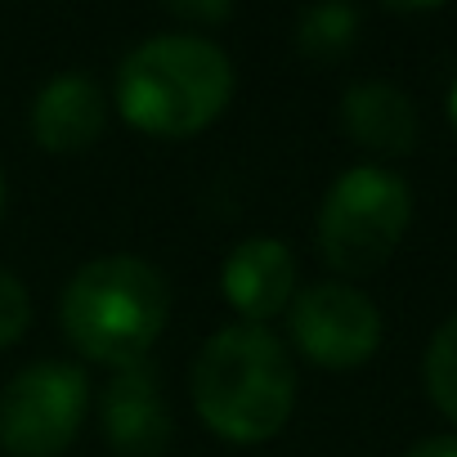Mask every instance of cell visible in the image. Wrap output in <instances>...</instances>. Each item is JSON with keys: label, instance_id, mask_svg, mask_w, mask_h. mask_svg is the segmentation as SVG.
<instances>
[{"label": "cell", "instance_id": "cell-1", "mask_svg": "<svg viewBox=\"0 0 457 457\" xmlns=\"http://www.w3.org/2000/svg\"><path fill=\"white\" fill-rule=\"evenodd\" d=\"M193 408L228 444L274 439L296 408V368L287 345L256 323L220 328L197 350Z\"/></svg>", "mask_w": 457, "mask_h": 457}, {"label": "cell", "instance_id": "cell-2", "mask_svg": "<svg viewBox=\"0 0 457 457\" xmlns=\"http://www.w3.org/2000/svg\"><path fill=\"white\" fill-rule=\"evenodd\" d=\"M228 99H234V63L197 32L153 37L117 68L121 117L157 139H188L206 130Z\"/></svg>", "mask_w": 457, "mask_h": 457}, {"label": "cell", "instance_id": "cell-3", "mask_svg": "<svg viewBox=\"0 0 457 457\" xmlns=\"http://www.w3.org/2000/svg\"><path fill=\"white\" fill-rule=\"evenodd\" d=\"M166 319L170 283L139 256H99L81 265L59 301L63 337L77 345V354L108 368L144 363Z\"/></svg>", "mask_w": 457, "mask_h": 457}, {"label": "cell", "instance_id": "cell-4", "mask_svg": "<svg viewBox=\"0 0 457 457\" xmlns=\"http://www.w3.org/2000/svg\"><path fill=\"white\" fill-rule=\"evenodd\" d=\"M412 220L408 184L386 166H350L332 179L319 206V247L341 274L381 270Z\"/></svg>", "mask_w": 457, "mask_h": 457}, {"label": "cell", "instance_id": "cell-5", "mask_svg": "<svg viewBox=\"0 0 457 457\" xmlns=\"http://www.w3.org/2000/svg\"><path fill=\"white\" fill-rule=\"evenodd\" d=\"M90 381L72 363H32L0 395V444L14 457H59L81 435Z\"/></svg>", "mask_w": 457, "mask_h": 457}, {"label": "cell", "instance_id": "cell-6", "mask_svg": "<svg viewBox=\"0 0 457 457\" xmlns=\"http://www.w3.org/2000/svg\"><path fill=\"white\" fill-rule=\"evenodd\" d=\"M292 341L296 350L332 372L359 368L381 345V310L350 283H314L292 305Z\"/></svg>", "mask_w": 457, "mask_h": 457}, {"label": "cell", "instance_id": "cell-7", "mask_svg": "<svg viewBox=\"0 0 457 457\" xmlns=\"http://www.w3.org/2000/svg\"><path fill=\"white\" fill-rule=\"evenodd\" d=\"M104 435L121 457H162L170 444V412L148 363L117 368L104 390Z\"/></svg>", "mask_w": 457, "mask_h": 457}, {"label": "cell", "instance_id": "cell-8", "mask_svg": "<svg viewBox=\"0 0 457 457\" xmlns=\"http://www.w3.org/2000/svg\"><path fill=\"white\" fill-rule=\"evenodd\" d=\"M224 301L243 314V323L265 328L274 314L292 305L296 292V261L278 238H247L224 261Z\"/></svg>", "mask_w": 457, "mask_h": 457}, {"label": "cell", "instance_id": "cell-9", "mask_svg": "<svg viewBox=\"0 0 457 457\" xmlns=\"http://www.w3.org/2000/svg\"><path fill=\"white\" fill-rule=\"evenodd\" d=\"M108 126L104 90L86 72L54 77L32 104V139L46 153H86Z\"/></svg>", "mask_w": 457, "mask_h": 457}, {"label": "cell", "instance_id": "cell-10", "mask_svg": "<svg viewBox=\"0 0 457 457\" xmlns=\"http://www.w3.org/2000/svg\"><path fill=\"white\" fill-rule=\"evenodd\" d=\"M341 126L359 148L403 157L417 144V104L390 81H354L341 95Z\"/></svg>", "mask_w": 457, "mask_h": 457}, {"label": "cell", "instance_id": "cell-11", "mask_svg": "<svg viewBox=\"0 0 457 457\" xmlns=\"http://www.w3.org/2000/svg\"><path fill=\"white\" fill-rule=\"evenodd\" d=\"M359 37V10L354 5H310L296 19V46L310 59H337Z\"/></svg>", "mask_w": 457, "mask_h": 457}, {"label": "cell", "instance_id": "cell-12", "mask_svg": "<svg viewBox=\"0 0 457 457\" xmlns=\"http://www.w3.org/2000/svg\"><path fill=\"white\" fill-rule=\"evenodd\" d=\"M421 377H426V390H430L435 408L457 421V314L430 337Z\"/></svg>", "mask_w": 457, "mask_h": 457}, {"label": "cell", "instance_id": "cell-13", "mask_svg": "<svg viewBox=\"0 0 457 457\" xmlns=\"http://www.w3.org/2000/svg\"><path fill=\"white\" fill-rule=\"evenodd\" d=\"M28 328H32V296L5 265H0V350L14 345Z\"/></svg>", "mask_w": 457, "mask_h": 457}, {"label": "cell", "instance_id": "cell-14", "mask_svg": "<svg viewBox=\"0 0 457 457\" xmlns=\"http://www.w3.org/2000/svg\"><path fill=\"white\" fill-rule=\"evenodd\" d=\"M170 14L184 23H224L234 19V5H224V0H215V5H170Z\"/></svg>", "mask_w": 457, "mask_h": 457}, {"label": "cell", "instance_id": "cell-15", "mask_svg": "<svg viewBox=\"0 0 457 457\" xmlns=\"http://www.w3.org/2000/svg\"><path fill=\"white\" fill-rule=\"evenodd\" d=\"M403 457H457V435H430V439L412 444Z\"/></svg>", "mask_w": 457, "mask_h": 457}, {"label": "cell", "instance_id": "cell-16", "mask_svg": "<svg viewBox=\"0 0 457 457\" xmlns=\"http://www.w3.org/2000/svg\"><path fill=\"white\" fill-rule=\"evenodd\" d=\"M448 117H453V126H457V81H453V90H448Z\"/></svg>", "mask_w": 457, "mask_h": 457}, {"label": "cell", "instance_id": "cell-17", "mask_svg": "<svg viewBox=\"0 0 457 457\" xmlns=\"http://www.w3.org/2000/svg\"><path fill=\"white\" fill-rule=\"evenodd\" d=\"M0 215H5V170H0Z\"/></svg>", "mask_w": 457, "mask_h": 457}]
</instances>
